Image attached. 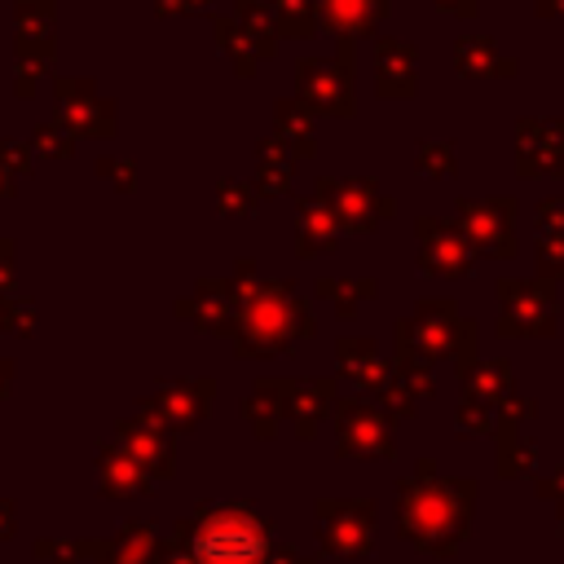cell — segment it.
Listing matches in <instances>:
<instances>
[{"instance_id":"ac0fdd59","label":"cell","mask_w":564,"mask_h":564,"mask_svg":"<svg viewBox=\"0 0 564 564\" xmlns=\"http://www.w3.org/2000/svg\"><path fill=\"white\" fill-rule=\"evenodd\" d=\"M212 405V379H163L159 392L150 397V410H159L163 419L189 427L194 419H203Z\"/></svg>"},{"instance_id":"7a4b0ae2","label":"cell","mask_w":564,"mask_h":564,"mask_svg":"<svg viewBox=\"0 0 564 564\" xmlns=\"http://www.w3.org/2000/svg\"><path fill=\"white\" fill-rule=\"evenodd\" d=\"M476 322L463 317L454 295H423L414 304V317L397 322V352L410 357H458L471 361L476 357Z\"/></svg>"},{"instance_id":"1f68e13d","label":"cell","mask_w":564,"mask_h":564,"mask_svg":"<svg viewBox=\"0 0 564 564\" xmlns=\"http://www.w3.org/2000/svg\"><path fill=\"white\" fill-rule=\"evenodd\" d=\"M0 167H4L13 181H26V176H35V150H31V141H18V137H0Z\"/></svg>"},{"instance_id":"484cf974","label":"cell","mask_w":564,"mask_h":564,"mask_svg":"<svg viewBox=\"0 0 564 564\" xmlns=\"http://www.w3.org/2000/svg\"><path fill=\"white\" fill-rule=\"evenodd\" d=\"M273 22L282 40H313L322 31L317 0H273Z\"/></svg>"},{"instance_id":"2e32d148","label":"cell","mask_w":564,"mask_h":564,"mask_svg":"<svg viewBox=\"0 0 564 564\" xmlns=\"http://www.w3.org/2000/svg\"><path fill=\"white\" fill-rule=\"evenodd\" d=\"M339 247V225L330 216V207L317 194H300L295 198V256H326Z\"/></svg>"},{"instance_id":"30bf717a","label":"cell","mask_w":564,"mask_h":564,"mask_svg":"<svg viewBox=\"0 0 564 564\" xmlns=\"http://www.w3.org/2000/svg\"><path fill=\"white\" fill-rule=\"evenodd\" d=\"M414 242H419L414 260L432 278H463L476 260L458 220H445V216H414Z\"/></svg>"},{"instance_id":"6da1fadb","label":"cell","mask_w":564,"mask_h":564,"mask_svg":"<svg viewBox=\"0 0 564 564\" xmlns=\"http://www.w3.org/2000/svg\"><path fill=\"white\" fill-rule=\"evenodd\" d=\"M229 278L238 286V326H234L238 357H278L295 339L317 335L313 304L300 295L291 278H260L251 256H238Z\"/></svg>"},{"instance_id":"4dcf8cb0","label":"cell","mask_w":564,"mask_h":564,"mask_svg":"<svg viewBox=\"0 0 564 564\" xmlns=\"http://www.w3.org/2000/svg\"><path fill=\"white\" fill-rule=\"evenodd\" d=\"M533 264H538V278L560 282V278H564V238H560V234H538V242H533Z\"/></svg>"},{"instance_id":"3957f363","label":"cell","mask_w":564,"mask_h":564,"mask_svg":"<svg viewBox=\"0 0 564 564\" xmlns=\"http://www.w3.org/2000/svg\"><path fill=\"white\" fill-rule=\"evenodd\" d=\"M357 40H335V53H304L291 66L295 79V97L326 119H352L357 115V57H352Z\"/></svg>"},{"instance_id":"f35d334b","label":"cell","mask_w":564,"mask_h":564,"mask_svg":"<svg viewBox=\"0 0 564 564\" xmlns=\"http://www.w3.org/2000/svg\"><path fill=\"white\" fill-rule=\"evenodd\" d=\"M212 0H154V13H203Z\"/></svg>"},{"instance_id":"4fadbf2b","label":"cell","mask_w":564,"mask_h":564,"mask_svg":"<svg viewBox=\"0 0 564 564\" xmlns=\"http://www.w3.org/2000/svg\"><path fill=\"white\" fill-rule=\"evenodd\" d=\"M419 93V44L379 35L375 40V97L379 101H410Z\"/></svg>"},{"instance_id":"277c9868","label":"cell","mask_w":564,"mask_h":564,"mask_svg":"<svg viewBox=\"0 0 564 564\" xmlns=\"http://www.w3.org/2000/svg\"><path fill=\"white\" fill-rule=\"evenodd\" d=\"M516 212H520L516 194H480V198L458 194L454 198V220L467 234L471 251L485 256V260H511L520 251V242H516Z\"/></svg>"},{"instance_id":"ab89813d","label":"cell","mask_w":564,"mask_h":564,"mask_svg":"<svg viewBox=\"0 0 564 564\" xmlns=\"http://www.w3.org/2000/svg\"><path fill=\"white\" fill-rule=\"evenodd\" d=\"M432 4L445 13H458V18H476V9H480V0H432Z\"/></svg>"},{"instance_id":"ba28073f","label":"cell","mask_w":564,"mask_h":564,"mask_svg":"<svg viewBox=\"0 0 564 564\" xmlns=\"http://www.w3.org/2000/svg\"><path fill=\"white\" fill-rule=\"evenodd\" d=\"M57 119L75 137H115L119 132V101L97 88L88 75H53Z\"/></svg>"},{"instance_id":"b9f144b4","label":"cell","mask_w":564,"mask_h":564,"mask_svg":"<svg viewBox=\"0 0 564 564\" xmlns=\"http://www.w3.org/2000/svg\"><path fill=\"white\" fill-rule=\"evenodd\" d=\"M9 379H13V361H9V357H0V397L9 392Z\"/></svg>"},{"instance_id":"5bb4252c","label":"cell","mask_w":564,"mask_h":564,"mask_svg":"<svg viewBox=\"0 0 564 564\" xmlns=\"http://www.w3.org/2000/svg\"><path fill=\"white\" fill-rule=\"evenodd\" d=\"M212 40H216V48L229 57V66H234V75H242V79H251L256 70H260V62H269L273 53H278V44H269V40H260V35H251L229 9H212Z\"/></svg>"},{"instance_id":"7402d4cb","label":"cell","mask_w":564,"mask_h":564,"mask_svg":"<svg viewBox=\"0 0 564 564\" xmlns=\"http://www.w3.org/2000/svg\"><path fill=\"white\" fill-rule=\"evenodd\" d=\"M330 401H335L330 379H291V388H286V410L300 432H313V423L330 410Z\"/></svg>"},{"instance_id":"836d02e7","label":"cell","mask_w":564,"mask_h":564,"mask_svg":"<svg viewBox=\"0 0 564 564\" xmlns=\"http://www.w3.org/2000/svg\"><path fill=\"white\" fill-rule=\"evenodd\" d=\"M256 194L260 198H282V194H291V185H295V167H273V163H256Z\"/></svg>"},{"instance_id":"83f0119b","label":"cell","mask_w":564,"mask_h":564,"mask_svg":"<svg viewBox=\"0 0 564 564\" xmlns=\"http://www.w3.org/2000/svg\"><path fill=\"white\" fill-rule=\"evenodd\" d=\"M216 207H220V216L229 220H247V216H256V207H260V194H256V185L251 181H234V176H220L216 181Z\"/></svg>"},{"instance_id":"52a82bcc","label":"cell","mask_w":564,"mask_h":564,"mask_svg":"<svg viewBox=\"0 0 564 564\" xmlns=\"http://www.w3.org/2000/svg\"><path fill=\"white\" fill-rule=\"evenodd\" d=\"M194 551L203 555V564H256L264 555V529L242 507H225L198 524Z\"/></svg>"},{"instance_id":"d590c367","label":"cell","mask_w":564,"mask_h":564,"mask_svg":"<svg viewBox=\"0 0 564 564\" xmlns=\"http://www.w3.org/2000/svg\"><path fill=\"white\" fill-rule=\"evenodd\" d=\"M4 304H9V335H31L35 330V300L9 291Z\"/></svg>"},{"instance_id":"f546056e","label":"cell","mask_w":564,"mask_h":564,"mask_svg":"<svg viewBox=\"0 0 564 564\" xmlns=\"http://www.w3.org/2000/svg\"><path fill=\"white\" fill-rule=\"evenodd\" d=\"M229 13H234L251 35H260V40H269V44L282 40V35H278V22H273V4H264V0H234Z\"/></svg>"},{"instance_id":"ffe728a7","label":"cell","mask_w":564,"mask_h":564,"mask_svg":"<svg viewBox=\"0 0 564 564\" xmlns=\"http://www.w3.org/2000/svg\"><path fill=\"white\" fill-rule=\"evenodd\" d=\"M273 132L295 150V159L317 154V123H313V110L300 97H278L273 101Z\"/></svg>"},{"instance_id":"cb8c5ba5","label":"cell","mask_w":564,"mask_h":564,"mask_svg":"<svg viewBox=\"0 0 564 564\" xmlns=\"http://www.w3.org/2000/svg\"><path fill=\"white\" fill-rule=\"evenodd\" d=\"M458 375H463V383H467V392L476 397V401H494V397H507L511 392V370H507V361H458Z\"/></svg>"},{"instance_id":"f1b7e54d","label":"cell","mask_w":564,"mask_h":564,"mask_svg":"<svg viewBox=\"0 0 564 564\" xmlns=\"http://www.w3.org/2000/svg\"><path fill=\"white\" fill-rule=\"evenodd\" d=\"M75 132L62 123V119H40L35 128H31V150L35 154H48V159H70L75 154Z\"/></svg>"},{"instance_id":"603a6c76","label":"cell","mask_w":564,"mask_h":564,"mask_svg":"<svg viewBox=\"0 0 564 564\" xmlns=\"http://www.w3.org/2000/svg\"><path fill=\"white\" fill-rule=\"evenodd\" d=\"M313 295H317V300H330V304L348 317V313H357L361 300H375V295H379V282H375V278H330V273H322V278L313 282Z\"/></svg>"},{"instance_id":"5b68a950","label":"cell","mask_w":564,"mask_h":564,"mask_svg":"<svg viewBox=\"0 0 564 564\" xmlns=\"http://www.w3.org/2000/svg\"><path fill=\"white\" fill-rule=\"evenodd\" d=\"M313 194L330 207L339 234H375L397 216V198L383 194L375 176H317Z\"/></svg>"},{"instance_id":"8d00e7d4","label":"cell","mask_w":564,"mask_h":564,"mask_svg":"<svg viewBox=\"0 0 564 564\" xmlns=\"http://www.w3.org/2000/svg\"><path fill=\"white\" fill-rule=\"evenodd\" d=\"M256 163H273V167H295V150L278 137V132H269V137H260L256 141Z\"/></svg>"},{"instance_id":"d4e9b609","label":"cell","mask_w":564,"mask_h":564,"mask_svg":"<svg viewBox=\"0 0 564 564\" xmlns=\"http://www.w3.org/2000/svg\"><path fill=\"white\" fill-rule=\"evenodd\" d=\"M414 167L432 181H449L458 172V145L449 137H419L414 141Z\"/></svg>"},{"instance_id":"e575fe53","label":"cell","mask_w":564,"mask_h":564,"mask_svg":"<svg viewBox=\"0 0 564 564\" xmlns=\"http://www.w3.org/2000/svg\"><path fill=\"white\" fill-rule=\"evenodd\" d=\"M533 229L564 238V194H546V198L533 203Z\"/></svg>"},{"instance_id":"7c38bea8","label":"cell","mask_w":564,"mask_h":564,"mask_svg":"<svg viewBox=\"0 0 564 564\" xmlns=\"http://www.w3.org/2000/svg\"><path fill=\"white\" fill-rule=\"evenodd\" d=\"M172 308H176V317L194 322L207 335H234V326H238V286H234V278H198L194 291L181 295Z\"/></svg>"},{"instance_id":"60d3db41","label":"cell","mask_w":564,"mask_h":564,"mask_svg":"<svg viewBox=\"0 0 564 564\" xmlns=\"http://www.w3.org/2000/svg\"><path fill=\"white\" fill-rule=\"evenodd\" d=\"M538 18H564V0H533Z\"/></svg>"},{"instance_id":"9a60e30c","label":"cell","mask_w":564,"mask_h":564,"mask_svg":"<svg viewBox=\"0 0 564 564\" xmlns=\"http://www.w3.org/2000/svg\"><path fill=\"white\" fill-rule=\"evenodd\" d=\"M392 13V0H317V22L335 40L375 35V26Z\"/></svg>"},{"instance_id":"8992f818","label":"cell","mask_w":564,"mask_h":564,"mask_svg":"<svg viewBox=\"0 0 564 564\" xmlns=\"http://www.w3.org/2000/svg\"><path fill=\"white\" fill-rule=\"evenodd\" d=\"M494 295L502 304L498 313V335H555V308H560V286L546 278H498Z\"/></svg>"},{"instance_id":"4316f807","label":"cell","mask_w":564,"mask_h":564,"mask_svg":"<svg viewBox=\"0 0 564 564\" xmlns=\"http://www.w3.org/2000/svg\"><path fill=\"white\" fill-rule=\"evenodd\" d=\"M286 388H291V379H260L256 392L247 397V414L256 419L260 432H273V419L286 410Z\"/></svg>"},{"instance_id":"9c48e42d","label":"cell","mask_w":564,"mask_h":564,"mask_svg":"<svg viewBox=\"0 0 564 564\" xmlns=\"http://www.w3.org/2000/svg\"><path fill=\"white\" fill-rule=\"evenodd\" d=\"M516 176H564V115H520L516 119Z\"/></svg>"},{"instance_id":"44dd1931","label":"cell","mask_w":564,"mask_h":564,"mask_svg":"<svg viewBox=\"0 0 564 564\" xmlns=\"http://www.w3.org/2000/svg\"><path fill=\"white\" fill-rule=\"evenodd\" d=\"M335 357H339V370L366 388H383L388 383V366L375 357V339H361V335H344L335 344Z\"/></svg>"},{"instance_id":"d6a6232c","label":"cell","mask_w":564,"mask_h":564,"mask_svg":"<svg viewBox=\"0 0 564 564\" xmlns=\"http://www.w3.org/2000/svg\"><path fill=\"white\" fill-rule=\"evenodd\" d=\"M93 172L106 176V181H110L115 189H123V194L137 189V159H128V154H101V159L93 163Z\"/></svg>"},{"instance_id":"e0dca14e","label":"cell","mask_w":564,"mask_h":564,"mask_svg":"<svg viewBox=\"0 0 564 564\" xmlns=\"http://www.w3.org/2000/svg\"><path fill=\"white\" fill-rule=\"evenodd\" d=\"M449 53H454V70L463 79H516V70H520V62L502 57L489 35H458Z\"/></svg>"},{"instance_id":"74e56055","label":"cell","mask_w":564,"mask_h":564,"mask_svg":"<svg viewBox=\"0 0 564 564\" xmlns=\"http://www.w3.org/2000/svg\"><path fill=\"white\" fill-rule=\"evenodd\" d=\"M13 286V238L0 234V295H9Z\"/></svg>"},{"instance_id":"7bdbcfd3","label":"cell","mask_w":564,"mask_h":564,"mask_svg":"<svg viewBox=\"0 0 564 564\" xmlns=\"http://www.w3.org/2000/svg\"><path fill=\"white\" fill-rule=\"evenodd\" d=\"M13 189H18V181H13V176H9V172H4V167H0V198H9V194H13Z\"/></svg>"},{"instance_id":"8fae6325","label":"cell","mask_w":564,"mask_h":564,"mask_svg":"<svg viewBox=\"0 0 564 564\" xmlns=\"http://www.w3.org/2000/svg\"><path fill=\"white\" fill-rule=\"evenodd\" d=\"M13 62L53 70L57 62V0H13Z\"/></svg>"},{"instance_id":"d6986e66","label":"cell","mask_w":564,"mask_h":564,"mask_svg":"<svg viewBox=\"0 0 564 564\" xmlns=\"http://www.w3.org/2000/svg\"><path fill=\"white\" fill-rule=\"evenodd\" d=\"M339 441L344 449H375V454H388V423L379 410L361 405V401H339Z\"/></svg>"}]
</instances>
